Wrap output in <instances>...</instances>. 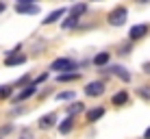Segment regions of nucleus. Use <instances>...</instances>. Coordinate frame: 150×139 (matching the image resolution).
I'll list each match as a JSON object with an SVG mask.
<instances>
[{
  "mask_svg": "<svg viewBox=\"0 0 150 139\" xmlns=\"http://www.w3.org/2000/svg\"><path fill=\"white\" fill-rule=\"evenodd\" d=\"M142 70L146 72V74H150V61H148V63H144V65H142Z\"/></svg>",
  "mask_w": 150,
  "mask_h": 139,
  "instance_id": "obj_24",
  "label": "nucleus"
},
{
  "mask_svg": "<svg viewBox=\"0 0 150 139\" xmlns=\"http://www.w3.org/2000/svg\"><path fill=\"white\" fill-rule=\"evenodd\" d=\"M144 139H150V126L146 128V133H144Z\"/></svg>",
  "mask_w": 150,
  "mask_h": 139,
  "instance_id": "obj_25",
  "label": "nucleus"
},
{
  "mask_svg": "<svg viewBox=\"0 0 150 139\" xmlns=\"http://www.w3.org/2000/svg\"><path fill=\"white\" fill-rule=\"evenodd\" d=\"M74 98V91H61V94H57V100H72Z\"/></svg>",
  "mask_w": 150,
  "mask_h": 139,
  "instance_id": "obj_19",
  "label": "nucleus"
},
{
  "mask_svg": "<svg viewBox=\"0 0 150 139\" xmlns=\"http://www.w3.org/2000/svg\"><path fill=\"white\" fill-rule=\"evenodd\" d=\"M94 63L100 68V65H105V63H109V52H98L94 56Z\"/></svg>",
  "mask_w": 150,
  "mask_h": 139,
  "instance_id": "obj_16",
  "label": "nucleus"
},
{
  "mask_svg": "<svg viewBox=\"0 0 150 139\" xmlns=\"http://www.w3.org/2000/svg\"><path fill=\"white\" fill-rule=\"evenodd\" d=\"M148 33H150L148 24H135V26L128 30V39H131V42H137V39H144Z\"/></svg>",
  "mask_w": 150,
  "mask_h": 139,
  "instance_id": "obj_3",
  "label": "nucleus"
},
{
  "mask_svg": "<svg viewBox=\"0 0 150 139\" xmlns=\"http://www.w3.org/2000/svg\"><path fill=\"white\" fill-rule=\"evenodd\" d=\"M81 74H76V72H59V76H57V80L59 83H72V80H79Z\"/></svg>",
  "mask_w": 150,
  "mask_h": 139,
  "instance_id": "obj_9",
  "label": "nucleus"
},
{
  "mask_svg": "<svg viewBox=\"0 0 150 139\" xmlns=\"http://www.w3.org/2000/svg\"><path fill=\"white\" fill-rule=\"evenodd\" d=\"M22 139H33V133H30V131H24V133H22Z\"/></svg>",
  "mask_w": 150,
  "mask_h": 139,
  "instance_id": "obj_23",
  "label": "nucleus"
},
{
  "mask_svg": "<svg viewBox=\"0 0 150 139\" xmlns=\"http://www.w3.org/2000/svg\"><path fill=\"white\" fill-rule=\"evenodd\" d=\"M85 11H87V4H85V2H76V4H74L72 9H70L68 13L72 15V18H81V15L85 13Z\"/></svg>",
  "mask_w": 150,
  "mask_h": 139,
  "instance_id": "obj_13",
  "label": "nucleus"
},
{
  "mask_svg": "<svg viewBox=\"0 0 150 139\" xmlns=\"http://www.w3.org/2000/svg\"><path fill=\"white\" fill-rule=\"evenodd\" d=\"M72 126H74V115H68V120H63L59 124V133L61 135H68V133L72 131Z\"/></svg>",
  "mask_w": 150,
  "mask_h": 139,
  "instance_id": "obj_12",
  "label": "nucleus"
},
{
  "mask_svg": "<svg viewBox=\"0 0 150 139\" xmlns=\"http://www.w3.org/2000/svg\"><path fill=\"white\" fill-rule=\"evenodd\" d=\"M76 24H79V18H72V15H70L68 20H63V24H61V26H63V30H70V28H74Z\"/></svg>",
  "mask_w": 150,
  "mask_h": 139,
  "instance_id": "obj_17",
  "label": "nucleus"
},
{
  "mask_svg": "<svg viewBox=\"0 0 150 139\" xmlns=\"http://www.w3.org/2000/svg\"><path fill=\"white\" fill-rule=\"evenodd\" d=\"M15 11L22 13V15H37L39 13V7L33 2H18L15 4Z\"/></svg>",
  "mask_w": 150,
  "mask_h": 139,
  "instance_id": "obj_5",
  "label": "nucleus"
},
{
  "mask_svg": "<svg viewBox=\"0 0 150 139\" xmlns=\"http://www.w3.org/2000/svg\"><path fill=\"white\" fill-rule=\"evenodd\" d=\"M54 124H57V115H54V113H48V115H44L39 120V128H44V131H46V128H52Z\"/></svg>",
  "mask_w": 150,
  "mask_h": 139,
  "instance_id": "obj_10",
  "label": "nucleus"
},
{
  "mask_svg": "<svg viewBox=\"0 0 150 139\" xmlns=\"http://www.w3.org/2000/svg\"><path fill=\"white\" fill-rule=\"evenodd\" d=\"M102 115H105V109H102V107H96V109H89V111H87L85 120H87V122L91 124V122H98V120H100Z\"/></svg>",
  "mask_w": 150,
  "mask_h": 139,
  "instance_id": "obj_8",
  "label": "nucleus"
},
{
  "mask_svg": "<svg viewBox=\"0 0 150 139\" xmlns=\"http://www.w3.org/2000/svg\"><path fill=\"white\" fill-rule=\"evenodd\" d=\"M76 68H79V65H76L72 59H68V56L54 59L52 63H50V70H52V72H57V74H59V72H70V70H76Z\"/></svg>",
  "mask_w": 150,
  "mask_h": 139,
  "instance_id": "obj_1",
  "label": "nucleus"
},
{
  "mask_svg": "<svg viewBox=\"0 0 150 139\" xmlns=\"http://www.w3.org/2000/svg\"><path fill=\"white\" fill-rule=\"evenodd\" d=\"M85 94L89 96V98L102 96V94H105V83H102V80H91V83L85 87Z\"/></svg>",
  "mask_w": 150,
  "mask_h": 139,
  "instance_id": "obj_4",
  "label": "nucleus"
},
{
  "mask_svg": "<svg viewBox=\"0 0 150 139\" xmlns=\"http://www.w3.org/2000/svg\"><path fill=\"white\" fill-rule=\"evenodd\" d=\"M83 111V102H72L68 107V115H76V113Z\"/></svg>",
  "mask_w": 150,
  "mask_h": 139,
  "instance_id": "obj_18",
  "label": "nucleus"
},
{
  "mask_svg": "<svg viewBox=\"0 0 150 139\" xmlns=\"http://www.w3.org/2000/svg\"><path fill=\"white\" fill-rule=\"evenodd\" d=\"M11 91H13V87H9V85L0 87V98H7V96H11Z\"/></svg>",
  "mask_w": 150,
  "mask_h": 139,
  "instance_id": "obj_21",
  "label": "nucleus"
},
{
  "mask_svg": "<svg viewBox=\"0 0 150 139\" xmlns=\"http://www.w3.org/2000/svg\"><path fill=\"white\" fill-rule=\"evenodd\" d=\"M96 2H100V0H96Z\"/></svg>",
  "mask_w": 150,
  "mask_h": 139,
  "instance_id": "obj_28",
  "label": "nucleus"
},
{
  "mask_svg": "<svg viewBox=\"0 0 150 139\" xmlns=\"http://www.w3.org/2000/svg\"><path fill=\"white\" fill-rule=\"evenodd\" d=\"M65 13H68V9L61 7V9H57V11H52L48 18H44V22H41V24H46V26H48V24H54V22H59V18H63Z\"/></svg>",
  "mask_w": 150,
  "mask_h": 139,
  "instance_id": "obj_6",
  "label": "nucleus"
},
{
  "mask_svg": "<svg viewBox=\"0 0 150 139\" xmlns=\"http://www.w3.org/2000/svg\"><path fill=\"white\" fill-rule=\"evenodd\" d=\"M46 78H48V74H41V76H37V78L33 80V85H39V83H44Z\"/></svg>",
  "mask_w": 150,
  "mask_h": 139,
  "instance_id": "obj_22",
  "label": "nucleus"
},
{
  "mask_svg": "<svg viewBox=\"0 0 150 139\" xmlns=\"http://www.w3.org/2000/svg\"><path fill=\"white\" fill-rule=\"evenodd\" d=\"M24 61H26L24 54H9L7 59H4V65H9V68H11V65H22Z\"/></svg>",
  "mask_w": 150,
  "mask_h": 139,
  "instance_id": "obj_11",
  "label": "nucleus"
},
{
  "mask_svg": "<svg viewBox=\"0 0 150 139\" xmlns=\"http://www.w3.org/2000/svg\"><path fill=\"white\" fill-rule=\"evenodd\" d=\"M126 15H128L126 7H117V9H113V11L109 13V24H111V26H122V24L126 22Z\"/></svg>",
  "mask_w": 150,
  "mask_h": 139,
  "instance_id": "obj_2",
  "label": "nucleus"
},
{
  "mask_svg": "<svg viewBox=\"0 0 150 139\" xmlns=\"http://www.w3.org/2000/svg\"><path fill=\"white\" fill-rule=\"evenodd\" d=\"M126 102H128V94H126V91H117V94L113 96V104H115V107L126 104Z\"/></svg>",
  "mask_w": 150,
  "mask_h": 139,
  "instance_id": "obj_15",
  "label": "nucleus"
},
{
  "mask_svg": "<svg viewBox=\"0 0 150 139\" xmlns=\"http://www.w3.org/2000/svg\"><path fill=\"white\" fill-rule=\"evenodd\" d=\"M2 11H4V4H2V2H0V13H2Z\"/></svg>",
  "mask_w": 150,
  "mask_h": 139,
  "instance_id": "obj_26",
  "label": "nucleus"
},
{
  "mask_svg": "<svg viewBox=\"0 0 150 139\" xmlns=\"http://www.w3.org/2000/svg\"><path fill=\"white\" fill-rule=\"evenodd\" d=\"M111 70H113V74H115V76H120V78L124 80V83H128V80H131V74H128V72L124 70L122 65H113Z\"/></svg>",
  "mask_w": 150,
  "mask_h": 139,
  "instance_id": "obj_14",
  "label": "nucleus"
},
{
  "mask_svg": "<svg viewBox=\"0 0 150 139\" xmlns=\"http://www.w3.org/2000/svg\"><path fill=\"white\" fill-rule=\"evenodd\" d=\"M137 94L144 98V100H150V87H139L137 89Z\"/></svg>",
  "mask_w": 150,
  "mask_h": 139,
  "instance_id": "obj_20",
  "label": "nucleus"
},
{
  "mask_svg": "<svg viewBox=\"0 0 150 139\" xmlns=\"http://www.w3.org/2000/svg\"><path fill=\"white\" fill-rule=\"evenodd\" d=\"M35 91H37V85H33V83H30V85L26 87V89H22V91H20L18 96L13 98V102H22V100H26V98L35 96Z\"/></svg>",
  "mask_w": 150,
  "mask_h": 139,
  "instance_id": "obj_7",
  "label": "nucleus"
},
{
  "mask_svg": "<svg viewBox=\"0 0 150 139\" xmlns=\"http://www.w3.org/2000/svg\"><path fill=\"white\" fill-rule=\"evenodd\" d=\"M137 2H148V0H137Z\"/></svg>",
  "mask_w": 150,
  "mask_h": 139,
  "instance_id": "obj_27",
  "label": "nucleus"
}]
</instances>
